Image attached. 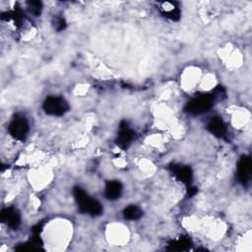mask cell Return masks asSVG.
<instances>
[{
	"label": "cell",
	"instance_id": "obj_16",
	"mask_svg": "<svg viewBox=\"0 0 252 252\" xmlns=\"http://www.w3.org/2000/svg\"><path fill=\"white\" fill-rule=\"evenodd\" d=\"M196 192H197V188H195V187H193V188H189V190H188V194H189V196H190V197H191V196H193Z\"/></svg>",
	"mask_w": 252,
	"mask_h": 252
},
{
	"label": "cell",
	"instance_id": "obj_1",
	"mask_svg": "<svg viewBox=\"0 0 252 252\" xmlns=\"http://www.w3.org/2000/svg\"><path fill=\"white\" fill-rule=\"evenodd\" d=\"M73 193L79 210L82 213L93 217L99 216L102 213V207L100 203L94 199H92L82 188L75 187Z\"/></svg>",
	"mask_w": 252,
	"mask_h": 252
},
{
	"label": "cell",
	"instance_id": "obj_2",
	"mask_svg": "<svg viewBox=\"0 0 252 252\" xmlns=\"http://www.w3.org/2000/svg\"><path fill=\"white\" fill-rule=\"evenodd\" d=\"M215 100V94H200L189 100L185 106V111L192 115H199L207 112L213 105Z\"/></svg>",
	"mask_w": 252,
	"mask_h": 252
},
{
	"label": "cell",
	"instance_id": "obj_15",
	"mask_svg": "<svg viewBox=\"0 0 252 252\" xmlns=\"http://www.w3.org/2000/svg\"><path fill=\"white\" fill-rule=\"evenodd\" d=\"M54 27L56 29V31H62L65 29L66 24H65V20L63 18H56L55 20V24Z\"/></svg>",
	"mask_w": 252,
	"mask_h": 252
},
{
	"label": "cell",
	"instance_id": "obj_10",
	"mask_svg": "<svg viewBox=\"0 0 252 252\" xmlns=\"http://www.w3.org/2000/svg\"><path fill=\"white\" fill-rule=\"evenodd\" d=\"M207 129L218 138H224L227 133L226 126L222 119L220 117L212 118L207 125Z\"/></svg>",
	"mask_w": 252,
	"mask_h": 252
},
{
	"label": "cell",
	"instance_id": "obj_3",
	"mask_svg": "<svg viewBox=\"0 0 252 252\" xmlns=\"http://www.w3.org/2000/svg\"><path fill=\"white\" fill-rule=\"evenodd\" d=\"M42 108L44 112L49 115L61 116L69 110V104L61 96L50 95L44 100L42 104Z\"/></svg>",
	"mask_w": 252,
	"mask_h": 252
},
{
	"label": "cell",
	"instance_id": "obj_6",
	"mask_svg": "<svg viewBox=\"0 0 252 252\" xmlns=\"http://www.w3.org/2000/svg\"><path fill=\"white\" fill-rule=\"evenodd\" d=\"M158 10L163 17L172 21H177L180 18L179 4L175 1H163L158 3Z\"/></svg>",
	"mask_w": 252,
	"mask_h": 252
},
{
	"label": "cell",
	"instance_id": "obj_4",
	"mask_svg": "<svg viewBox=\"0 0 252 252\" xmlns=\"http://www.w3.org/2000/svg\"><path fill=\"white\" fill-rule=\"evenodd\" d=\"M29 129V122L27 118L21 114L15 115L8 126L9 134L19 141H24L26 139Z\"/></svg>",
	"mask_w": 252,
	"mask_h": 252
},
{
	"label": "cell",
	"instance_id": "obj_8",
	"mask_svg": "<svg viewBox=\"0 0 252 252\" xmlns=\"http://www.w3.org/2000/svg\"><path fill=\"white\" fill-rule=\"evenodd\" d=\"M135 138V132L127 126L126 122H122L116 139V144L121 149H127Z\"/></svg>",
	"mask_w": 252,
	"mask_h": 252
},
{
	"label": "cell",
	"instance_id": "obj_11",
	"mask_svg": "<svg viewBox=\"0 0 252 252\" xmlns=\"http://www.w3.org/2000/svg\"><path fill=\"white\" fill-rule=\"evenodd\" d=\"M122 193V184L117 180L108 181L105 185L104 195L108 200H116Z\"/></svg>",
	"mask_w": 252,
	"mask_h": 252
},
{
	"label": "cell",
	"instance_id": "obj_7",
	"mask_svg": "<svg viewBox=\"0 0 252 252\" xmlns=\"http://www.w3.org/2000/svg\"><path fill=\"white\" fill-rule=\"evenodd\" d=\"M169 170L178 180L190 186L191 181L193 179V172L189 166L182 164H170Z\"/></svg>",
	"mask_w": 252,
	"mask_h": 252
},
{
	"label": "cell",
	"instance_id": "obj_9",
	"mask_svg": "<svg viewBox=\"0 0 252 252\" xmlns=\"http://www.w3.org/2000/svg\"><path fill=\"white\" fill-rule=\"evenodd\" d=\"M1 220L6 222L7 225L16 229L21 223V217L18 211L12 207L6 208L1 212Z\"/></svg>",
	"mask_w": 252,
	"mask_h": 252
},
{
	"label": "cell",
	"instance_id": "obj_5",
	"mask_svg": "<svg viewBox=\"0 0 252 252\" xmlns=\"http://www.w3.org/2000/svg\"><path fill=\"white\" fill-rule=\"evenodd\" d=\"M251 176V159L248 156H242L237 162V178L242 185H247Z\"/></svg>",
	"mask_w": 252,
	"mask_h": 252
},
{
	"label": "cell",
	"instance_id": "obj_14",
	"mask_svg": "<svg viewBox=\"0 0 252 252\" xmlns=\"http://www.w3.org/2000/svg\"><path fill=\"white\" fill-rule=\"evenodd\" d=\"M28 7L30 9V11L34 14L35 16H38L41 12V3L38 1H29L27 2Z\"/></svg>",
	"mask_w": 252,
	"mask_h": 252
},
{
	"label": "cell",
	"instance_id": "obj_13",
	"mask_svg": "<svg viewBox=\"0 0 252 252\" xmlns=\"http://www.w3.org/2000/svg\"><path fill=\"white\" fill-rule=\"evenodd\" d=\"M142 210L134 205L128 206L124 211H123V216L126 220H138L142 217Z\"/></svg>",
	"mask_w": 252,
	"mask_h": 252
},
{
	"label": "cell",
	"instance_id": "obj_12",
	"mask_svg": "<svg viewBox=\"0 0 252 252\" xmlns=\"http://www.w3.org/2000/svg\"><path fill=\"white\" fill-rule=\"evenodd\" d=\"M191 245H192L191 240L185 236H182L177 240L170 241L168 243L167 249L171 251H183V250H188L191 247Z\"/></svg>",
	"mask_w": 252,
	"mask_h": 252
}]
</instances>
